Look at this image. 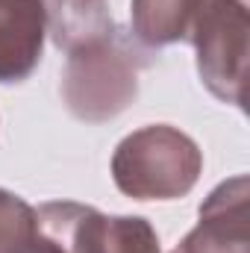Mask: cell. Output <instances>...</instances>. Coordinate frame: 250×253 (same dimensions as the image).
<instances>
[{
	"mask_svg": "<svg viewBox=\"0 0 250 253\" xmlns=\"http://www.w3.org/2000/svg\"><path fill=\"white\" fill-rule=\"evenodd\" d=\"M250 180L236 174L200 203L197 227L171 253H248Z\"/></svg>",
	"mask_w": 250,
	"mask_h": 253,
	"instance_id": "5",
	"label": "cell"
},
{
	"mask_svg": "<svg viewBox=\"0 0 250 253\" xmlns=\"http://www.w3.org/2000/svg\"><path fill=\"white\" fill-rule=\"evenodd\" d=\"M0 253H62L42 230L36 209L0 189Z\"/></svg>",
	"mask_w": 250,
	"mask_h": 253,
	"instance_id": "9",
	"label": "cell"
},
{
	"mask_svg": "<svg viewBox=\"0 0 250 253\" xmlns=\"http://www.w3.org/2000/svg\"><path fill=\"white\" fill-rule=\"evenodd\" d=\"M200 171L197 141L171 124L141 126L112 153V180L132 200H177L197 186Z\"/></svg>",
	"mask_w": 250,
	"mask_h": 253,
	"instance_id": "2",
	"label": "cell"
},
{
	"mask_svg": "<svg viewBox=\"0 0 250 253\" xmlns=\"http://www.w3.org/2000/svg\"><path fill=\"white\" fill-rule=\"evenodd\" d=\"M248 33V0H203L188 33L203 85L239 109H245Z\"/></svg>",
	"mask_w": 250,
	"mask_h": 253,
	"instance_id": "3",
	"label": "cell"
},
{
	"mask_svg": "<svg viewBox=\"0 0 250 253\" xmlns=\"http://www.w3.org/2000/svg\"><path fill=\"white\" fill-rule=\"evenodd\" d=\"M144 65V53L118 30L74 47L62 74L65 106L85 124L118 118L138 97Z\"/></svg>",
	"mask_w": 250,
	"mask_h": 253,
	"instance_id": "1",
	"label": "cell"
},
{
	"mask_svg": "<svg viewBox=\"0 0 250 253\" xmlns=\"http://www.w3.org/2000/svg\"><path fill=\"white\" fill-rule=\"evenodd\" d=\"M44 36V0H0V83H21L39 68Z\"/></svg>",
	"mask_w": 250,
	"mask_h": 253,
	"instance_id": "6",
	"label": "cell"
},
{
	"mask_svg": "<svg viewBox=\"0 0 250 253\" xmlns=\"http://www.w3.org/2000/svg\"><path fill=\"white\" fill-rule=\"evenodd\" d=\"M203 0H132V36L147 47L188 42Z\"/></svg>",
	"mask_w": 250,
	"mask_h": 253,
	"instance_id": "8",
	"label": "cell"
},
{
	"mask_svg": "<svg viewBox=\"0 0 250 253\" xmlns=\"http://www.w3.org/2000/svg\"><path fill=\"white\" fill-rule=\"evenodd\" d=\"M36 215L62 253H162L156 230L138 215H103L71 200L44 203Z\"/></svg>",
	"mask_w": 250,
	"mask_h": 253,
	"instance_id": "4",
	"label": "cell"
},
{
	"mask_svg": "<svg viewBox=\"0 0 250 253\" xmlns=\"http://www.w3.org/2000/svg\"><path fill=\"white\" fill-rule=\"evenodd\" d=\"M44 12L47 33L53 36L56 47H65L68 53L115 30L109 0H44Z\"/></svg>",
	"mask_w": 250,
	"mask_h": 253,
	"instance_id": "7",
	"label": "cell"
}]
</instances>
